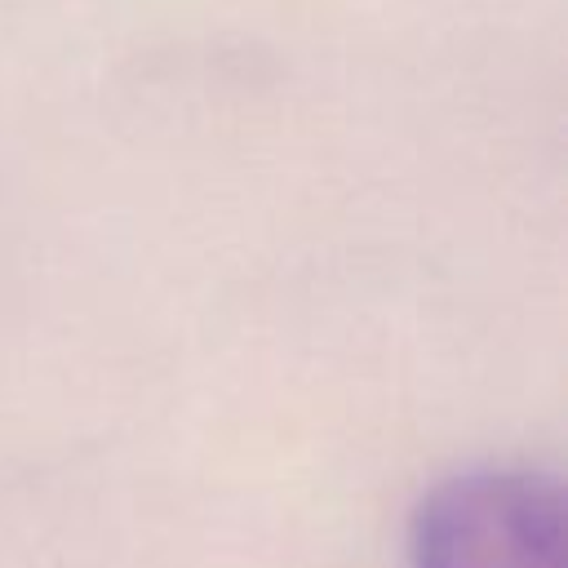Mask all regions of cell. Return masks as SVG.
<instances>
[{
    "mask_svg": "<svg viewBox=\"0 0 568 568\" xmlns=\"http://www.w3.org/2000/svg\"><path fill=\"white\" fill-rule=\"evenodd\" d=\"M408 568H568L559 479L524 466L439 479L408 519Z\"/></svg>",
    "mask_w": 568,
    "mask_h": 568,
    "instance_id": "cell-1",
    "label": "cell"
}]
</instances>
